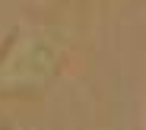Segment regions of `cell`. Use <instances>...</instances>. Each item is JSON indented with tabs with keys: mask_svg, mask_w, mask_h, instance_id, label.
Wrapping results in <instances>:
<instances>
[{
	"mask_svg": "<svg viewBox=\"0 0 146 130\" xmlns=\"http://www.w3.org/2000/svg\"><path fill=\"white\" fill-rule=\"evenodd\" d=\"M67 60L64 41L35 22H16L0 41V98L35 95L51 86Z\"/></svg>",
	"mask_w": 146,
	"mask_h": 130,
	"instance_id": "obj_1",
	"label": "cell"
}]
</instances>
